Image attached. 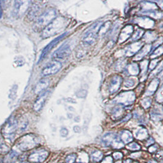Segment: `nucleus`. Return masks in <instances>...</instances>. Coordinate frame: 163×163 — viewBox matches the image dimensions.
Listing matches in <instances>:
<instances>
[{
	"instance_id": "f257e3e1",
	"label": "nucleus",
	"mask_w": 163,
	"mask_h": 163,
	"mask_svg": "<svg viewBox=\"0 0 163 163\" xmlns=\"http://www.w3.org/2000/svg\"><path fill=\"white\" fill-rule=\"evenodd\" d=\"M66 26V20L63 17L56 18L46 28L42 30V37L44 39L53 36L62 31Z\"/></svg>"
},
{
	"instance_id": "f03ea898",
	"label": "nucleus",
	"mask_w": 163,
	"mask_h": 163,
	"mask_svg": "<svg viewBox=\"0 0 163 163\" xmlns=\"http://www.w3.org/2000/svg\"><path fill=\"white\" fill-rule=\"evenodd\" d=\"M57 17V12L54 9H49L40 15L34 25L36 30L44 29L51 23Z\"/></svg>"
},
{
	"instance_id": "7ed1b4c3",
	"label": "nucleus",
	"mask_w": 163,
	"mask_h": 163,
	"mask_svg": "<svg viewBox=\"0 0 163 163\" xmlns=\"http://www.w3.org/2000/svg\"><path fill=\"white\" fill-rule=\"evenodd\" d=\"M136 99L135 94L133 92H125L118 95L114 99V102L118 104L128 106L133 104Z\"/></svg>"
},
{
	"instance_id": "20e7f679",
	"label": "nucleus",
	"mask_w": 163,
	"mask_h": 163,
	"mask_svg": "<svg viewBox=\"0 0 163 163\" xmlns=\"http://www.w3.org/2000/svg\"><path fill=\"white\" fill-rule=\"evenodd\" d=\"M71 53V49L67 44H65L60 46L56 50L52 55L53 59L57 61L59 60H64L67 58Z\"/></svg>"
},
{
	"instance_id": "39448f33",
	"label": "nucleus",
	"mask_w": 163,
	"mask_h": 163,
	"mask_svg": "<svg viewBox=\"0 0 163 163\" xmlns=\"http://www.w3.org/2000/svg\"><path fill=\"white\" fill-rule=\"evenodd\" d=\"M29 2L27 1H15L14 4L13 15L15 17L22 15L29 7Z\"/></svg>"
},
{
	"instance_id": "423d86ee",
	"label": "nucleus",
	"mask_w": 163,
	"mask_h": 163,
	"mask_svg": "<svg viewBox=\"0 0 163 163\" xmlns=\"http://www.w3.org/2000/svg\"><path fill=\"white\" fill-rule=\"evenodd\" d=\"M62 68V64L59 61H54L50 63L42 71V74L44 76L53 75L57 73Z\"/></svg>"
},
{
	"instance_id": "0eeeda50",
	"label": "nucleus",
	"mask_w": 163,
	"mask_h": 163,
	"mask_svg": "<svg viewBox=\"0 0 163 163\" xmlns=\"http://www.w3.org/2000/svg\"><path fill=\"white\" fill-rule=\"evenodd\" d=\"M68 34V33H64L62 34H61L60 36H58L57 37H56L55 39H54L53 41H52L49 44H48L45 48L44 49L42 50L41 54L40 56V57H39V62H41L42 61L45 57V56L49 54V53L54 48V47L65 37L67 36V34Z\"/></svg>"
},
{
	"instance_id": "6e6552de",
	"label": "nucleus",
	"mask_w": 163,
	"mask_h": 163,
	"mask_svg": "<svg viewBox=\"0 0 163 163\" xmlns=\"http://www.w3.org/2000/svg\"><path fill=\"white\" fill-rule=\"evenodd\" d=\"M36 138L33 135H27L24 136L20 143V146L22 150H28L32 149L37 144Z\"/></svg>"
},
{
	"instance_id": "1a4fd4ad",
	"label": "nucleus",
	"mask_w": 163,
	"mask_h": 163,
	"mask_svg": "<svg viewBox=\"0 0 163 163\" xmlns=\"http://www.w3.org/2000/svg\"><path fill=\"white\" fill-rule=\"evenodd\" d=\"M49 156V153L44 150L34 152L29 157V161L31 163H40L44 161Z\"/></svg>"
},
{
	"instance_id": "9d476101",
	"label": "nucleus",
	"mask_w": 163,
	"mask_h": 163,
	"mask_svg": "<svg viewBox=\"0 0 163 163\" xmlns=\"http://www.w3.org/2000/svg\"><path fill=\"white\" fill-rule=\"evenodd\" d=\"M17 125V121L14 118H10L3 128L4 131L2 133L4 136H7L8 138H11V136L14 135V133L16 130Z\"/></svg>"
},
{
	"instance_id": "9b49d317",
	"label": "nucleus",
	"mask_w": 163,
	"mask_h": 163,
	"mask_svg": "<svg viewBox=\"0 0 163 163\" xmlns=\"http://www.w3.org/2000/svg\"><path fill=\"white\" fill-rule=\"evenodd\" d=\"M122 83V78L120 76H118V75L114 76L112 78L110 82V84H109V92L111 94H112L117 92L118 90L120 89Z\"/></svg>"
},
{
	"instance_id": "f8f14e48",
	"label": "nucleus",
	"mask_w": 163,
	"mask_h": 163,
	"mask_svg": "<svg viewBox=\"0 0 163 163\" xmlns=\"http://www.w3.org/2000/svg\"><path fill=\"white\" fill-rule=\"evenodd\" d=\"M97 34L94 31L90 29L86 32L83 38V43L86 45H91L94 44L97 39Z\"/></svg>"
},
{
	"instance_id": "ddd939ff",
	"label": "nucleus",
	"mask_w": 163,
	"mask_h": 163,
	"mask_svg": "<svg viewBox=\"0 0 163 163\" xmlns=\"http://www.w3.org/2000/svg\"><path fill=\"white\" fill-rule=\"evenodd\" d=\"M133 32V28L131 25H128L126 26L121 31L120 36H119V39H118V42L122 43L124 41H126L132 34Z\"/></svg>"
},
{
	"instance_id": "4468645a",
	"label": "nucleus",
	"mask_w": 163,
	"mask_h": 163,
	"mask_svg": "<svg viewBox=\"0 0 163 163\" xmlns=\"http://www.w3.org/2000/svg\"><path fill=\"white\" fill-rule=\"evenodd\" d=\"M42 9V5L40 4H33L28 12V18L30 20H33L37 18V17L40 16V14L41 12V10Z\"/></svg>"
},
{
	"instance_id": "2eb2a0df",
	"label": "nucleus",
	"mask_w": 163,
	"mask_h": 163,
	"mask_svg": "<svg viewBox=\"0 0 163 163\" xmlns=\"http://www.w3.org/2000/svg\"><path fill=\"white\" fill-rule=\"evenodd\" d=\"M49 85H50V80L49 79L44 78L41 80L35 87L34 89L35 94H41L49 87Z\"/></svg>"
},
{
	"instance_id": "dca6fc26",
	"label": "nucleus",
	"mask_w": 163,
	"mask_h": 163,
	"mask_svg": "<svg viewBox=\"0 0 163 163\" xmlns=\"http://www.w3.org/2000/svg\"><path fill=\"white\" fill-rule=\"evenodd\" d=\"M49 91L45 92L44 93H42L40 97L37 99V100L36 101L34 105V109L38 112L42 108V107H44L45 102L46 101V99L48 97L49 95Z\"/></svg>"
},
{
	"instance_id": "f3484780",
	"label": "nucleus",
	"mask_w": 163,
	"mask_h": 163,
	"mask_svg": "<svg viewBox=\"0 0 163 163\" xmlns=\"http://www.w3.org/2000/svg\"><path fill=\"white\" fill-rule=\"evenodd\" d=\"M137 21L139 26L144 28H151L154 26V21L149 18L139 17Z\"/></svg>"
},
{
	"instance_id": "a211bd4d",
	"label": "nucleus",
	"mask_w": 163,
	"mask_h": 163,
	"mask_svg": "<svg viewBox=\"0 0 163 163\" xmlns=\"http://www.w3.org/2000/svg\"><path fill=\"white\" fill-rule=\"evenodd\" d=\"M115 138H117L115 134L113 133H108L103 136L102 138V143L103 146L108 147L112 144Z\"/></svg>"
},
{
	"instance_id": "6ab92c4d",
	"label": "nucleus",
	"mask_w": 163,
	"mask_h": 163,
	"mask_svg": "<svg viewBox=\"0 0 163 163\" xmlns=\"http://www.w3.org/2000/svg\"><path fill=\"white\" fill-rule=\"evenodd\" d=\"M142 46V44L141 42L131 44V45L128 47V49L126 50V54L128 56H131V55L135 54L136 53L139 51Z\"/></svg>"
},
{
	"instance_id": "aec40b11",
	"label": "nucleus",
	"mask_w": 163,
	"mask_h": 163,
	"mask_svg": "<svg viewBox=\"0 0 163 163\" xmlns=\"http://www.w3.org/2000/svg\"><path fill=\"white\" fill-rule=\"evenodd\" d=\"M120 139L123 142V143L128 144L130 143L133 140V137L130 131L128 130H123L120 133Z\"/></svg>"
},
{
	"instance_id": "412c9836",
	"label": "nucleus",
	"mask_w": 163,
	"mask_h": 163,
	"mask_svg": "<svg viewBox=\"0 0 163 163\" xmlns=\"http://www.w3.org/2000/svg\"><path fill=\"white\" fill-rule=\"evenodd\" d=\"M151 45H145L139 52H138V54H136L134 57V60H141L142 57H144L146 55H147L148 53L150 52L151 50Z\"/></svg>"
},
{
	"instance_id": "4be33fe9",
	"label": "nucleus",
	"mask_w": 163,
	"mask_h": 163,
	"mask_svg": "<svg viewBox=\"0 0 163 163\" xmlns=\"http://www.w3.org/2000/svg\"><path fill=\"white\" fill-rule=\"evenodd\" d=\"M160 81L158 79H155L153 80L150 84V85L148 87L147 91L146 92L147 94L148 95H152L157 89V87H158Z\"/></svg>"
},
{
	"instance_id": "5701e85b",
	"label": "nucleus",
	"mask_w": 163,
	"mask_h": 163,
	"mask_svg": "<svg viewBox=\"0 0 163 163\" xmlns=\"http://www.w3.org/2000/svg\"><path fill=\"white\" fill-rule=\"evenodd\" d=\"M127 72L130 75H138L139 73V65L136 64H130L127 68Z\"/></svg>"
},
{
	"instance_id": "b1692460",
	"label": "nucleus",
	"mask_w": 163,
	"mask_h": 163,
	"mask_svg": "<svg viewBox=\"0 0 163 163\" xmlns=\"http://www.w3.org/2000/svg\"><path fill=\"white\" fill-rule=\"evenodd\" d=\"M148 132L147 130L144 128H139L135 133V136L136 138L140 140L145 139L148 137Z\"/></svg>"
},
{
	"instance_id": "393cba45",
	"label": "nucleus",
	"mask_w": 163,
	"mask_h": 163,
	"mask_svg": "<svg viewBox=\"0 0 163 163\" xmlns=\"http://www.w3.org/2000/svg\"><path fill=\"white\" fill-rule=\"evenodd\" d=\"M111 25V23L109 21L105 22L104 24L101 25L100 27L99 28L98 32H97V36L105 35L108 31L109 29H110Z\"/></svg>"
},
{
	"instance_id": "a878e982",
	"label": "nucleus",
	"mask_w": 163,
	"mask_h": 163,
	"mask_svg": "<svg viewBox=\"0 0 163 163\" xmlns=\"http://www.w3.org/2000/svg\"><path fill=\"white\" fill-rule=\"evenodd\" d=\"M103 158V153L100 151H95L91 155V159L94 162H99Z\"/></svg>"
},
{
	"instance_id": "bb28decb",
	"label": "nucleus",
	"mask_w": 163,
	"mask_h": 163,
	"mask_svg": "<svg viewBox=\"0 0 163 163\" xmlns=\"http://www.w3.org/2000/svg\"><path fill=\"white\" fill-rule=\"evenodd\" d=\"M111 145L114 149H121L124 147V143L120 139H117V138L115 139Z\"/></svg>"
},
{
	"instance_id": "cd10ccee",
	"label": "nucleus",
	"mask_w": 163,
	"mask_h": 163,
	"mask_svg": "<svg viewBox=\"0 0 163 163\" xmlns=\"http://www.w3.org/2000/svg\"><path fill=\"white\" fill-rule=\"evenodd\" d=\"M112 114H113V117L115 118H118L123 114V109L121 107H115V108L114 109L112 112Z\"/></svg>"
},
{
	"instance_id": "c85d7f7f",
	"label": "nucleus",
	"mask_w": 163,
	"mask_h": 163,
	"mask_svg": "<svg viewBox=\"0 0 163 163\" xmlns=\"http://www.w3.org/2000/svg\"><path fill=\"white\" fill-rule=\"evenodd\" d=\"M144 33V30H142L141 29H138L134 33V34L133 36V39L134 40V41L138 40L139 39H140Z\"/></svg>"
},
{
	"instance_id": "c756f323",
	"label": "nucleus",
	"mask_w": 163,
	"mask_h": 163,
	"mask_svg": "<svg viewBox=\"0 0 163 163\" xmlns=\"http://www.w3.org/2000/svg\"><path fill=\"white\" fill-rule=\"evenodd\" d=\"M127 149L134 151L139 150L141 149V146L136 142H132L127 146Z\"/></svg>"
},
{
	"instance_id": "7c9ffc66",
	"label": "nucleus",
	"mask_w": 163,
	"mask_h": 163,
	"mask_svg": "<svg viewBox=\"0 0 163 163\" xmlns=\"http://www.w3.org/2000/svg\"><path fill=\"white\" fill-rule=\"evenodd\" d=\"M76 154L74 153L70 154L65 159V162L66 163H74L76 160Z\"/></svg>"
},
{
	"instance_id": "2f4dec72",
	"label": "nucleus",
	"mask_w": 163,
	"mask_h": 163,
	"mask_svg": "<svg viewBox=\"0 0 163 163\" xmlns=\"http://www.w3.org/2000/svg\"><path fill=\"white\" fill-rule=\"evenodd\" d=\"M162 53H163V47L162 46H161L160 47H158L156 50H155V52L151 55V57L152 58L157 57L161 55Z\"/></svg>"
},
{
	"instance_id": "473e14b6",
	"label": "nucleus",
	"mask_w": 163,
	"mask_h": 163,
	"mask_svg": "<svg viewBox=\"0 0 163 163\" xmlns=\"http://www.w3.org/2000/svg\"><path fill=\"white\" fill-rule=\"evenodd\" d=\"M151 103H152L151 99L150 98H146L142 100V105L143 107H144V108H149L151 105Z\"/></svg>"
},
{
	"instance_id": "72a5a7b5",
	"label": "nucleus",
	"mask_w": 163,
	"mask_h": 163,
	"mask_svg": "<svg viewBox=\"0 0 163 163\" xmlns=\"http://www.w3.org/2000/svg\"><path fill=\"white\" fill-rule=\"evenodd\" d=\"M134 82L131 79H128V80H125V81L124 83V86L126 87H132L133 86H134Z\"/></svg>"
},
{
	"instance_id": "f704fd0d",
	"label": "nucleus",
	"mask_w": 163,
	"mask_h": 163,
	"mask_svg": "<svg viewBox=\"0 0 163 163\" xmlns=\"http://www.w3.org/2000/svg\"><path fill=\"white\" fill-rule=\"evenodd\" d=\"M161 117H162V115L161 114L156 113V112L152 113V118L153 120H159L161 118Z\"/></svg>"
},
{
	"instance_id": "c9c22d12",
	"label": "nucleus",
	"mask_w": 163,
	"mask_h": 163,
	"mask_svg": "<svg viewBox=\"0 0 163 163\" xmlns=\"http://www.w3.org/2000/svg\"><path fill=\"white\" fill-rule=\"evenodd\" d=\"M60 136L63 138H65V137H67L68 134V131L67 128H61V130H60Z\"/></svg>"
},
{
	"instance_id": "e433bc0d",
	"label": "nucleus",
	"mask_w": 163,
	"mask_h": 163,
	"mask_svg": "<svg viewBox=\"0 0 163 163\" xmlns=\"http://www.w3.org/2000/svg\"><path fill=\"white\" fill-rule=\"evenodd\" d=\"M86 94H87V91H86L81 90V91H79V92H78L76 95H77V96L79 98H84V97H86Z\"/></svg>"
},
{
	"instance_id": "4c0bfd02",
	"label": "nucleus",
	"mask_w": 163,
	"mask_h": 163,
	"mask_svg": "<svg viewBox=\"0 0 163 163\" xmlns=\"http://www.w3.org/2000/svg\"><path fill=\"white\" fill-rule=\"evenodd\" d=\"M158 62V59H153L150 64V65H149V68L150 70H152L153 69L156 65H157V64Z\"/></svg>"
},
{
	"instance_id": "58836bf2",
	"label": "nucleus",
	"mask_w": 163,
	"mask_h": 163,
	"mask_svg": "<svg viewBox=\"0 0 163 163\" xmlns=\"http://www.w3.org/2000/svg\"><path fill=\"white\" fill-rule=\"evenodd\" d=\"M113 157L116 160H118V159H120L122 158L123 157V155L121 152H115L114 154H113Z\"/></svg>"
},
{
	"instance_id": "ea45409f",
	"label": "nucleus",
	"mask_w": 163,
	"mask_h": 163,
	"mask_svg": "<svg viewBox=\"0 0 163 163\" xmlns=\"http://www.w3.org/2000/svg\"><path fill=\"white\" fill-rule=\"evenodd\" d=\"M85 52H84L82 49H81V50H79L78 52H77V53H76V57L78 58H81L83 57L84 55H85Z\"/></svg>"
},
{
	"instance_id": "a19ab883",
	"label": "nucleus",
	"mask_w": 163,
	"mask_h": 163,
	"mask_svg": "<svg viewBox=\"0 0 163 163\" xmlns=\"http://www.w3.org/2000/svg\"><path fill=\"white\" fill-rule=\"evenodd\" d=\"M112 158L111 157H106L102 163H112Z\"/></svg>"
},
{
	"instance_id": "79ce46f5",
	"label": "nucleus",
	"mask_w": 163,
	"mask_h": 163,
	"mask_svg": "<svg viewBox=\"0 0 163 163\" xmlns=\"http://www.w3.org/2000/svg\"><path fill=\"white\" fill-rule=\"evenodd\" d=\"M153 143H154V140H153V139L152 138H150L149 139V140H148L147 142V146H149L153 144Z\"/></svg>"
},
{
	"instance_id": "37998d69",
	"label": "nucleus",
	"mask_w": 163,
	"mask_h": 163,
	"mask_svg": "<svg viewBox=\"0 0 163 163\" xmlns=\"http://www.w3.org/2000/svg\"><path fill=\"white\" fill-rule=\"evenodd\" d=\"M157 150V147L155 146H152V147H150L149 149V152H151V153L155 152Z\"/></svg>"
},
{
	"instance_id": "c03bdc74",
	"label": "nucleus",
	"mask_w": 163,
	"mask_h": 163,
	"mask_svg": "<svg viewBox=\"0 0 163 163\" xmlns=\"http://www.w3.org/2000/svg\"><path fill=\"white\" fill-rule=\"evenodd\" d=\"M73 131L75 132V133H80L81 131V128L79 126H75L73 127Z\"/></svg>"
},
{
	"instance_id": "a18cd8bd",
	"label": "nucleus",
	"mask_w": 163,
	"mask_h": 163,
	"mask_svg": "<svg viewBox=\"0 0 163 163\" xmlns=\"http://www.w3.org/2000/svg\"><path fill=\"white\" fill-rule=\"evenodd\" d=\"M123 163H138V162H136V161H133V160H130V159H129V160H125L124 162H123Z\"/></svg>"
},
{
	"instance_id": "49530a36",
	"label": "nucleus",
	"mask_w": 163,
	"mask_h": 163,
	"mask_svg": "<svg viewBox=\"0 0 163 163\" xmlns=\"http://www.w3.org/2000/svg\"><path fill=\"white\" fill-rule=\"evenodd\" d=\"M131 114H128V115H127V116L123 120V122H125V121H127L128 120H129L130 118H131Z\"/></svg>"
},
{
	"instance_id": "de8ad7c7",
	"label": "nucleus",
	"mask_w": 163,
	"mask_h": 163,
	"mask_svg": "<svg viewBox=\"0 0 163 163\" xmlns=\"http://www.w3.org/2000/svg\"><path fill=\"white\" fill-rule=\"evenodd\" d=\"M2 6L1 4V2H0V19L2 18Z\"/></svg>"
},
{
	"instance_id": "09e8293b",
	"label": "nucleus",
	"mask_w": 163,
	"mask_h": 163,
	"mask_svg": "<svg viewBox=\"0 0 163 163\" xmlns=\"http://www.w3.org/2000/svg\"><path fill=\"white\" fill-rule=\"evenodd\" d=\"M157 163V161H155V160H150V161H149V163Z\"/></svg>"
},
{
	"instance_id": "8fccbe9b",
	"label": "nucleus",
	"mask_w": 163,
	"mask_h": 163,
	"mask_svg": "<svg viewBox=\"0 0 163 163\" xmlns=\"http://www.w3.org/2000/svg\"><path fill=\"white\" fill-rule=\"evenodd\" d=\"M115 163H122V162L121 161H117V162H116Z\"/></svg>"
},
{
	"instance_id": "3c124183",
	"label": "nucleus",
	"mask_w": 163,
	"mask_h": 163,
	"mask_svg": "<svg viewBox=\"0 0 163 163\" xmlns=\"http://www.w3.org/2000/svg\"></svg>"
}]
</instances>
